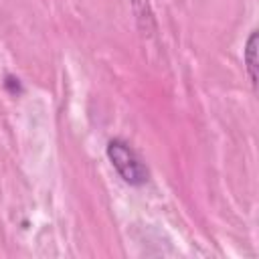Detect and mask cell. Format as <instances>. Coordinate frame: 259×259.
<instances>
[{"label":"cell","mask_w":259,"mask_h":259,"mask_svg":"<svg viewBox=\"0 0 259 259\" xmlns=\"http://www.w3.org/2000/svg\"><path fill=\"white\" fill-rule=\"evenodd\" d=\"M107 158L123 178V182H127L130 186H142L148 182L150 174L146 164L123 140H111L107 144Z\"/></svg>","instance_id":"6da1fadb"},{"label":"cell","mask_w":259,"mask_h":259,"mask_svg":"<svg viewBox=\"0 0 259 259\" xmlns=\"http://www.w3.org/2000/svg\"><path fill=\"white\" fill-rule=\"evenodd\" d=\"M257 38H259V32L251 30V34L247 38V45H245V51H243V59H245L249 81H251L253 89L257 87Z\"/></svg>","instance_id":"7a4b0ae2"},{"label":"cell","mask_w":259,"mask_h":259,"mask_svg":"<svg viewBox=\"0 0 259 259\" xmlns=\"http://www.w3.org/2000/svg\"><path fill=\"white\" fill-rule=\"evenodd\" d=\"M4 85H6V89H8L10 93H20V91H22V89H20V83H18V77L6 75V81H4Z\"/></svg>","instance_id":"3957f363"}]
</instances>
